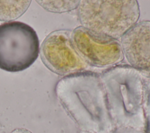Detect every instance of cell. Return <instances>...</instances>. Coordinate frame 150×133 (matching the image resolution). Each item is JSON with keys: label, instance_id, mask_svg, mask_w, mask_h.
I'll use <instances>...</instances> for the list:
<instances>
[{"label": "cell", "instance_id": "cell-4", "mask_svg": "<svg viewBox=\"0 0 150 133\" xmlns=\"http://www.w3.org/2000/svg\"><path fill=\"white\" fill-rule=\"evenodd\" d=\"M71 40L80 56L92 66L108 67L118 63L123 58L119 41L96 35L82 26L73 31Z\"/></svg>", "mask_w": 150, "mask_h": 133}, {"label": "cell", "instance_id": "cell-5", "mask_svg": "<svg viewBox=\"0 0 150 133\" xmlns=\"http://www.w3.org/2000/svg\"><path fill=\"white\" fill-rule=\"evenodd\" d=\"M120 43L129 66L150 77V21L137 22L121 38Z\"/></svg>", "mask_w": 150, "mask_h": 133}, {"label": "cell", "instance_id": "cell-3", "mask_svg": "<svg viewBox=\"0 0 150 133\" xmlns=\"http://www.w3.org/2000/svg\"><path fill=\"white\" fill-rule=\"evenodd\" d=\"M40 54L44 64L59 75L77 73L87 67L73 46L71 33L67 30H56L47 36L41 45Z\"/></svg>", "mask_w": 150, "mask_h": 133}, {"label": "cell", "instance_id": "cell-8", "mask_svg": "<svg viewBox=\"0 0 150 133\" xmlns=\"http://www.w3.org/2000/svg\"><path fill=\"white\" fill-rule=\"evenodd\" d=\"M10 133H32V132L28 129H26L25 128H16L13 130Z\"/></svg>", "mask_w": 150, "mask_h": 133}, {"label": "cell", "instance_id": "cell-7", "mask_svg": "<svg viewBox=\"0 0 150 133\" xmlns=\"http://www.w3.org/2000/svg\"><path fill=\"white\" fill-rule=\"evenodd\" d=\"M37 2L49 11L61 13L76 9L80 1H37Z\"/></svg>", "mask_w": 150, "mask_h": 133}, {"label": "cell", "instance_id": "cell-2", "mask_svg": "<svg viewBox=\"0 0 150 133\" xmlns=\"http://www.w3.org/2000/svg\"><path fill=\"white\" fill-rule=\"evenodd\" d=\"M39 42L35 30L21 22L0 25V69L18 72L26 69L36 60Z\"/></svg>", "mask_w": 150, "mask_h": 133}, {"label": "cell", "instance_id": "cell-1", "mask_svg": "<svg viewBox=\"0 0 150 133\" xmlns=\"http://www.w3.org/2000/svg\"><path fill=\"white\" fill-rule=\"evenodd\" d=\"M78 16L84 28L117 40L137 23L139 5L135 0L81 1Z\"/></svg>", "mask_w": 150, "mask_h": 133}, {"label": "cell", "instance_id": "cell-6", "mask_svg": "<svg viewBox=\"0 0 150 133\" xmlns=\"http://www.w3.org/2000/svg\"><path fill=\"white\" fill-rule=\"evenodd\" d=\"M30 1H0V21L15 20L28 8Z\"/></svg>", "mask_w": 150, "mask_h": 133}]
</instances>
